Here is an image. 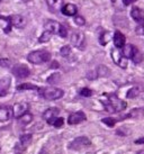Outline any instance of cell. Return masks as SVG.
Returning <instances> with one entry per match:
<instances>
[{
	"label": "cell",
	"instance_id": "cell-1",
	"mask_svg": "<svg viewBox=\"0 0 144 154\" xmlns=\"http://www.w3.org/2000/svg\"><path fill=\"white\" fill-rule=\"evenodd\" d=\"M102 105H104V108L105 110L108 111V112H119V111L125 110L126 108V103L119 99L116 94H105V98L104 100H102Z\"/></svg>",
	"mask_w": 144,
	"mask_h": 154
},
{
	"label": "cell",
	"instance_id": "cell-2",
	"mask_svg": "<svg viewBox=\"0 0 144 154\" xmlns=\"http://www.w3.org/2000/svg\"><path fill=\"white\" fill-rule=\"evenodd\" d=\"M28 62L33 64H43L51 60V53L46 50H38L30 53L27 56Z\"/></svg>",
	"mask_w": 144,
	"mask_h": 154
},
{
	"label": "cell",
	"instance_id": "cell-3",
	"mask_svg": "<svg viewBox=\"0 0 144 154\" xmlns=\"http://www.w3.org/2000/svg\"><path fill=\"white\" fill-rule=\"evenodd\" d=\"M44 29L45 32H49L51 34H55V35H59L61 37H67V29L65 27L62 26L60 23L55 22V20H46L45 24H44Z\"/></svg>",
	"mask_w": 144,
	"mask_h": 154
},
{
	"label": "cell",
	"instance_id": "cell-4",
	"mask_svg": "<svg viewBox=\"0 0 144 154\" xmlns=\"http://www.w3.org/2000/svg\"><path fill=\"white\" fill-rule=\"evenodd\" d=\"M38 91H39V94L46 100H56V99L62 98L64 94L63 90L59 88H44V89L39 88Z\"/></svg>",
	"mask_w": 144,
	"mask_h": 154
},
{
	"label": "cell",
	"instance_id": "cell-5",
	"mask_svg": "<svg viewBox=\"0 0 144 154\" xmlns=\"http://www.w3.org/2000/svg\"><path fill=\"white\" fill-rule=\"evenodd\" d=\"M0 18H2L5 20H7L9 23V28H8V32L10 29V26H15V27H17V28H23V27H25L26 25V19L24 16H21V15H13V16H10V17H2V16H0Z\"/></svg>",
	"mask_w": 144,
	"mask_h": 154
},
{
	"label": "cell",
	"instance_id": "cell-6",
	"mask_svg": "<svg viewBox=\"0 0 144 154\" xmlns=\"http://www.w3.org/2000/svg\"><path fill=\"white\" fill-rule=\"evenodd\" d=\"M91 145V141H90L88 137L86 136H79L74 138L73 141L69 144V149L71 150H81L83 147H87V146Z\"/></svg>",
	"mask_w": 144,
	"mask_h": 154
},
{
	"label": "cell",
	"instance_id": "cell-7",
	"mask_svg": "<svg viewBox=\"0 0 144 154\" xmlns=\"http://www.w3.org/2000/svg\"><path fill=\"white\" fill-rule=\"evenodd\" d=\"M11 72L15 77H17L18 79H25V78L30 77V70L28 69V66L25 64H16L14 65Z\"/></svg>",
	"mask_w": 144,
	"mask_h": 154
},
{
	"label": "cell",
	"instance_id": "cell-8",
	"mask_svg": "<svg viewBox=\"0 0 144 154\" xmlns=\"http://www.w3.org/2000/svg\"><path fill=\"white\" fill-rule=\"evenodd\" d=\"M71 43L79 50H83L86 46V37L82 32H74L71 35Z\"/></svg>",
	"mask_w": 144,
	"mask_h": 154
},
{
	"label": "cell",
	"instance_id": "cell-9",
	"mask_svg": "<svg viewBox=\"0 0 144 154\" xmlns=\"http://www.w3.org/2000/svg\"><path fill=\"white\" fill-rule=\"evenodd\" d=\"M111 57H113V60L116 64L121 66V68L123 69H126L127 66V59H125L122 54V51H119L118 48H115L111 51Z\"/></svg>",
	"mask_w": 144,
	"mask_h": 154
},
{
	"label": "cell",
	"instance_id": "cell-10",
	"mask_svg": "<svg viewBox=\"0 0 144 154\" xmlns=\"http://www.w3.org/2000/svg\"><path fill=\"white\" fill-rule=\"evenodd\" d=\"M30 105L27 103H18L13 107V115L15 118H20L23 115H25L26 112L28 111Z\"/></svg>",
	"mask_w": 144,
	"mask_h": 154
},
{
	"label": "cell",
	"instance_id": "cell-11",
	"mask_svg": "<svg viewBox=\"0 0 144 154\" xmlns=\"http://www.w3.org/2000/svg\"><path fill=\"white\" fill-rule=\"evenodd\" d=\"M87 119V116L83 111H76V112H72L71 115L69 116L68 118V124L69 125H77L80 124L82 122H85Z\"/></svg>",
	"mask_w": 144,
	"mask_h": 154
},
{
	"label": "cell",
	"instance_id": "cell-12",
	"mask_svg": "<svg viewBox=\"0 0 144 154\" xmlns=\"http://www.w3.org/2000/svg\"><path fill=\"white\" fill-rule=\"evenodd\" d=\"M13 116V107H0V122H8L9 119H11Z\"/></svg>",
	"mask_w": 144,
	"mask_h": 154
},
{
	"label": "cell",
	"instance_id": "cell-13",
	"mask_svg": "<svg viewBox=\"0 0 144 154\" xmlns=\"http://www.w3.org/2000/svg\"><path fill=\"white\" fill-rule=\"evenodd\" d=\"M11 83V79L9 77H4L0 79V97H4L7 94Z\"/></svg>",
	"mask_w": 144,
	"mask_h": 154
},
{
	"label": "cell",
	"instance_id": "cell-14",
	"mask_svg": "<svg viewBox=\"0 0 144 154\" xmlns=\"http://www.w3.org/2000/svg\"><path fill=\"white\" fill-rule=\"evenodd\" d=\"M114 44L116 48H123L125 46V42H126V38H125V35L122 34L119 30H116L114 34Z\"/></svg>",
	"mask_w": 144,
	"mask_h": 154
},
{
	"label": "cell",
	"instance_id": "cell-15",
	"mask_svg": "<svg viewBox=\"0 0 144 154\" xmlns=\"http://www.w3.org/2000/svg\"><path fill=\"white\" fill-rule=\"evenodd\" d=\"M131 16L136 23H139V24H142V23H144V10H143V9L137 8V7H134V8L132 9V11H131Z\"/></svg>",
	"mask_w": 144,
	"mask_h": 154
},
{
	"label": "cell",
	"instance_id": "cell-16",
	"mask_svg": "<svg viewBox=\"0 0 144 154\" xmlns=\"http://www.w3.org/2000/svg\"><path fill=\"white\" fill-rule=\"evenodd\" d=\"M61 13L65 16H76L78 14V8L76 5L73 4H67L63 5V7L61 9Z\"/></svg>",
	"mask_w": 144,
	"mask_h": 154
},
{
	"label": "cell",
	"instance_id": "cell-17",
	"mask_svg": "<svg viewBox=\"0 0 144 154\" xmlns=\"http://www.w3.org/2000/svg\"><path fill=\"white\" fill-rule=\"evenodd\" d=\"M47 6L52 13H58L63 7V0H47Z\"/></svg>",
	"mask_w": 144,
	"mask_h": 154
},
{
	"label": "cell",
	"instance_id": "cell-18",
	"mask_svg": "<svg viewBox=\"0 0 144 154\" xmlns=\"http://www.w3.org/2000/svg\"><path fill=\"white\" fill-rule=\"evenodd\" d=\"M136 50L137 48L134 45H132V44H125V46L122 50V54H123V56L125 59H132Z\"/></svg>",
	"mask_w": 144,
	"mask_h": 154
},
{
	"label": "cell",
	"instance_id": "cell-19",
	"mask_svg": "<svg viewBox=\"0 0 144 154\" xmlns=\"http://www.w3.org/2000/svg\"><path fill=\"white\" fill-rule=\"evenodd\" d=\"M60 114V109L59 108H49V109H46V110L43 112V119L45 120H49L51 119V118H54V117H58V115Z\"/></svg>",
	"mask_w": 144,
	"mask_h": 154
},
{
	"label": "cell",
	"instance_id": "cell-20",
	"mask_svg": "<svg viewBox=\"0 0 144 154\" xmlns=\"http://www.w3.org/2000/svg\"><path fill=\"white\" fill-rule=\"evenodd\" d=\"M47 124L49 125H52V126H54L56 128H59V127H62L64 124V119L62 117H54V118H51V119L46 120Z\"/></svg>",
	"mask_w": 144,
	"mask_h": 154
},
{
	"label": "cell",
	"instance_id": "cell-21",
	"mask_svg": "<svg viewBox=\"0 0 144 154\" xmlns=\"http://www.w3.org/2000/svg\"><path fill=\"white\" fill-rule=\"evenodd\" d=\"M109 69L107 68L106 65H99L97 69H96V74L97 77H108L109 75Z\"/></svg>",
	"mask_w": 144,
	"mask_h": 154
},
{
	"label": "cell",
	"instance_id": "cell-22",
	"mask_svg": "<svg viewBox=\"0 0 144 154\" xmlns=\"http://www.w3.org/2000/svg\"><path fill=\"white\" fill-rule=\"evenodd\" d=\"M32 137L33 136H32L30 134H25V135L20 136V141H19V143H20V145L23 149H26V147L32 143Z\"/></svg>",
	"mask_w": 144,
	"mask_h": 154
},
{
	"label": "cell",
	"instance_id": "cell-23",
	"mask_svg": "<svg viewBox=\"0 0 144 154\" xmlns=\"http://www.w3.org/2000/svg\"><path fill=\"white\" fill-rule=\"evenodd\" d=\"M140 94H141V87H133V88H131V89L128 90L127 98L133 99V98H136V97H140Z\"/></svg>",
	"mask_w": 144,
	"mask_h": 154
},
{
	"label": "cell",
	"instance_id": "cell-24",
	"mask_svg": "<svg viewBox=\"0 0 144 154\" xmlns=\"http://www.w3.org/2000/svg\"><path fill=\"white\" fill-rule=\"evenodd\" d=\"M18 119H19V123H20V124L27 125V124H30V122L33 120V115H32L30 112H28V111H27L25 115H23L20 118H18Z\"/></svg>",
	"mask_w": 144,
	"mask_h": 154
},
{
	"label": "cell",
	"instance_id": "cell-25",
	"mask_svg": "<svg viewBox=\"0 0 144 154\" xmlns=\"http://www.w3.org/2000/svg\"><path fill=\"white\" fill-rule=\"evenodd\" d=\"M17 90H39V88L32 83H23L17 87Z\"/></svg>",
	"mask_w": 144,
	"mask_h": 154
},
{
	"label": "cell",
	"instance_id": "cell-26",
	"mask_svg": "<svg viewBox=\"0 0 144 154\" xmlns=\"http://www.w3.org/2000/svg\"><path fill=\"white\" fill-rule=\"evenodd\" d=\"M132 60H133L134 63L139 64V63H141V62L143 61V54H142L139 50H136L135 53H134V55H133V57H132Z\"/></svg>",
	"mask_w": 144,
	"mask_h": 154
},
{
	"label": "cell",
	"instance_id": "cell-27",
	"mask_svg": "<svg viewBox=\"0 0 144 154\" xmlns=\"http://www.w3.org/2000/svg\"><path fill=\"white\" fill-rule=\"evenodd\" d=\"M51 36H52L51 33L44 32V33L41 35V37L38 38V42H39V43H46V42H49V41L51 39Z\"/></svg>",
	"mask_w": 144,
	"mask_h": 154
},
{
	"label": "cell",
	"instance_id": "cell-28",
	"mask_svg": "<svg viewBox=\"0 0 144 154\" xmlns=\"http://www.w3.org/2000/svg\"><path fill=\"white\" fill-rule=\"evenodd\" d=\"M118 120H121V119H116V118H109V117H108V118H104L102 122L104 123V124H106L107 126H109V127H113V126H114V125L116 124Z\"/></svg>",
	"mask_w": 144,
	"mask_h": 154
},
{
	"label": "cell",
	"instance_id": "cell-29",
	"mask_svg": "<svg viewBox=\"0 0 144 154\" xmlns=\"http://www.w3.org/2000/svg\"><path fill=\"white\" fill-rule=\"evenodd\" d=\"M60 77H61V75H60V73H53L51 77L47 79V82H49V83H51V85H55V83L60 80Z\"/></svg>",
	"mask_w": 144,
	"mask_h": 154
},
{
	"label": "cell",
	"instance_id": "cell-30",
	"mask_svg": "<svg viewBox=\"0 0 144 154\" xmlns=\"http://www.w3.org/2000/svg\"><path fill=\"white\" fill-rule=\"evenodd\" d=\"M70 53H71V47L68 46V45H65V46H63L60 50V54L62 56H64V57H67L68 55H70Z\"/></svg>",
	"mask_w": 144,
	"mask_h": 154
},
{
	"label": "cell",
	"instance_id": "cell-31",
	"mask_svg": "<svg viewBox=\"0 0 144 154\" xmlns=\"http://www.w3.org/2000/svg\"><path fill=\"white\" fill-rule=\"evenodd\" d=\"M80 96H82V97H91L92 96V90H90L89 88H82L80 90Z\"/></svg>",
	"mask_w": 144,
	"mask_h": 154
},
{
	"label": "cell",
	"instance_id": "cell-32",
	"mask_svg": "<svg viewBox=\"0 0 144 154\" xmlns=\"http://www.w3.org/2000/svg\"><path fill=\"white\" fill-rule=\"evenodd\" d=\"M108 34V32H102V35H100V37H99V42L102 45H106L107 42H108V38H106V35Z\"/></svg>",
	"mask_w": 144,
	"mask_h": 154
},
{
	"label": "cell",
	"instance_id": "cell-33",
	"mask_svg": "<svg viewBox=\"0 0 144 154\" xmlns=\"http://www.w3.org/2000/svg\"><path fill=\"white\" fill-rule=\"evenodd\" d=\"M74 23L79 26H83L86 24V20H85V18L83 17H81V16H77V17L74 18Z\"/></svg>",
	"mask_w": 144,
	"mask_h": 154
},
{
	"label": "cell",
	"instance_id": "cell-34",
	"mask_svg": "<svg viewBox=\"0 0 144 154\" xmlns=\"http://www.w3.org/2000/svg\"><path fill=\"white\" fill-rule=\"evenodd\" d=\"M0 66L2 68H9L10 66V61L7 59H0Z\"/></svg>",
	"mask_w": 144,
	"mask_h": 154
},
{
	"label": "cell",
	"instance_id": "cell-35",
	"mask_svg": "<svg viewBox=\"0 0 144 154\" xmlns=\"http://www.w3.org/2000/svg\"><path fill=\"white\" fill-rule=\"evenodd\" d=\"M123 1V5L124 6H128V5L133 4V2H135L136 0H122Z\"/></svg>",
	"mask_w": 144,
	"mask_h": 154
},
{
	"label": "cell",
	"instance_id": "cell-36",
	"mask_svg": "<svg viewBox=\"0 0 144 154\" xmlns=\"http://www.w3.org/2000/svg\"><path fill=\"white\" fill-rule=\"evenodd\" d=\"M39 154H47V152H46V150H42V152Z\"/></svg>",
	"mask_w": 144,
	"mask_h": 154
},
{
	"label": "cell",
	"instance_id": "cell-37",
	"mask_svg": "<svg viewBox=\"0 0 144 154\" xmlns=\"http://www.w3.org/2000/svg\"><path fill=\"white\" fill-rule=\"evenodd\" d=\"M137 154H144V150H141L137 152Z\"/></svg>",
	"mask_w": 144,
	"mask_h": 154
},
{
	"label": "cell",
	"instance_id": "cell-38",
	"mask_svg": "<svg viewBox=\"0 0 144 154\" xmlns=\"http://www.w3.org/2000/svg\"><path fill=\"white\" fill-rule=\"evenodd\" d=\"M23 1H25V2H27V1H30V0H23Z\"/></svg>",
	"mask_w": 144,
	"mask_h": 154
},
{
	"label": "cell",
	"instance_id": "cell-39",
	"mask_svg": "<svg viewBox=\"0 0 144 154\" xmlns=\"http://www.w3.org/2000/svg\"><path fill=\"white\" fill-rule=\"evenodd\" d=\"M143 29H144V25H143Z\"/></svg>",
	"mask_w": 144,
	"mask_h": 154
},
{
	"label": "cell",
	"instance_id": "cell-40",
	"mask_svg": "<svg viewBox=\"0 0 144 154\" xmlns=\"http://www.w3.org/2000/svg\"><path fill=\"white\" fill-rule=\"evenodd\" d=\"M0 150H1V149H0Z\"/></svg>",
	"mask_w": 144,
	"mask_h": 154
}]
</instances>
